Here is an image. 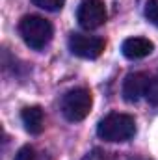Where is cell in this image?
I'll return each instance as SVG.
<instances>
[{"mask_svg":"<svg viewBox=\"0 0 158 160\" xmlns=\"http://www.w3.org/2000/svg\"><path fill=\"white\" fill-rule=\"evenodd\" d=\"M97 134L104 142H128L136 134V121L128 114H108L104 119H101Z\"/></svg>","mask_w":158,"mask_h":160,"instance_id":"6da1fadb","label":"cell"},{"mask_svg":"<svg viewBox=\"0 0 158 160\" xmlns=\"http://www.w3.org/2000/svg\"><path fill=\"white\" fill-rule=\"evenodd\" d=\"M19 32L24 43L34 50L45 48L54 36L52 24L39 15H24L19 22Z\"/></svg>","mask_w":158,"mask_h":160,"instance_id":"7a4b0ae2","label":"cell"},{"mask_svg":"<svg viewBox=\"0 0 158 160\" xmlns=\"http://www.w3.org/2000/svg\"><path fill=\"white\" fill-rule=\"evenodd\" d=\"M91 104H93L91 91L86 88H75V89L65 93V97L62 101V114L65 116L67 121L77 123V121H82L87 118Z\"/></svg>","mask_w":158,"mask_h":160,"instance_id":"3957f363","label":"cell"},{"mask_svg":"<svg viewBox=\"0 0 158 160\" xmlns=\"http://www.w3.org/2000/svg\"><path fill=\"white\" fill-rule=\"evenodd\" d=\"M77 19H78L80 26L86 30H95L102 26L108 19L104 2L102 0H84L78 8Z\"/></svg>","mask_w":158,"mask_h":160,"instance_id":"277c9868","label":"cell"},{"mask_svg":"<svg viewBox=\"0 0 158 160\" xmlns=\"http://www.w3.org/2000/svg\"><path fill=\"white\" fill-rule=\"evenodd\" d=\"M69 48L75 56L95 60L104 50V39L97 36H86V34H71L69 38Z\"/></svg>","mask_w":158,"mask_h":160,"instance_id":"5b68a950","label":"cell"},{"mask_svg":"<svg viewBox=\"0 0 158 160\" xmlns=\"http://www.w3.org/2000/svg\"><path fill=\"white\" fill-rule=\"evenodd\" d=\"M149 75L147 73H130L123 82V97L126 102H138L141 97H145L147 84H149Z\"/></svg>","mask_w":158,"mask_h":160,"instance_id":"8992f818","label":"cell"},{"mask_svg":"<svg viewBox=\"0 0 158 160\" xmlns=\"http://www.w3.org/2000/svg\"><path fill=\"white\" fill-rule=\"evenodd\" d=\"M153 50H155L153 41L145 39V38H128V39L123 41V45H121V52H123V56L128 58V60H141V58H147Z\"/></svg>","mask_w":158,"mask_h":160,"instance_id":"52a82bcc","label":"cell"},{"mask_svg":"<svg viewBox=\"0 0 158 160\" xmlns=\"http://www.w3.org/2000/svg\"><path fill=\"white\" fill-rule=\"evenodd\" d=\"M21 119L24 128L30 134H41L43 127H45V114L41 110V106H26L21 112Z\"/></svg>","mask_w":158,"mask_h":160,"instance_id":"ba28073f","label":"cell"},{"mask_svg":"<svg viewBox=\"0 0 158 160\" xmlns=\"http://www.w3.org/2000/svg\"><path fill=\"white\" fill-rule=\"evenodd\" d=\"M145 99H147L151 104H158V75L155 78L149 80L147 91H145Z\"/></svg>","mask_w":158,"mask_h":160,"instance_id":"9c48e42d","label":"cell"},{"mask_svg":"<svg viewBox=\"0 0 158 160\" xmlns=\"http://www.w3.org/2000/svg\"><path fill=\"white\" fill-rule=\"evenodd\" d=\"M145 17L149 22L158 26V0H147L145 4Z\"/></svg>","mask_w":158,"mask_h":160,"instance_id":"30bf717a","label":"cell"},{"mask_svg":"<svg viewBox=\"0 0 158 160\" xmlns=\"http://www.w3.org/2000/svg\"><path fill=\"white\" fill-rule=\"evenodd\" d=\"M37 8L41 9H47V11H58V9H62L63 8V4H65V0H32Z\"/></svg>","mask_w":158,"mask_h":160,"instance_id":"8fae6325","label":"cell"},{"mask_svg":"<svg viewBox=\"0 0 158 160\" xmlns=\"http://www.w3.org/2000/svg\"><path fill=\"white\" fill-rule=\"evenodd\" d=\"M15 160H36V151L32 145H24L19 149V153L15 155Z\"/></svg>","mask_w":158,"mask_h":160,"instance_id":"7c38bea8","label":"cell"},{"mask_svg":"<svg viewBox=\"0 0 158 160\" xmlns=\"http://www.w3.org/2000/svg\"><path fill=\"white\" fill-rule=\"evenodd\" d=\"M82 160H106V153H104L102 149H99V147H97V149L89 151V153H87Z\"/></svg>","mask_w":158,"mask_h":160,"instance_id":"4fadbf2b","label":"cell"}]
</instances>
